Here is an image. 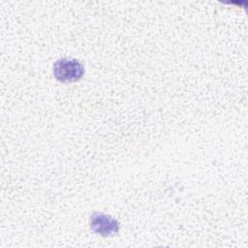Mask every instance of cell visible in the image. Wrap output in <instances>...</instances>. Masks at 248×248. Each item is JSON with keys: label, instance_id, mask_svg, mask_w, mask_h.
<instances>
[{"label": "cell", "instance_id": "1", "mask_svg": "<svg viewBox=\"0 0 248 248\" xmlns=\"http://www.w3.org/2000/svg\"><path fill=\"white\" fill-rule=\"evenodd\" d=\"M83 65L74 58H62L53 65V75L62 82L77 81L83 76Z\"/></svg>", "mask_w": 248, "mask_h": 248}, {"label": "cell", "instance_id": "2", "mask_svg": "<svg viewBox=\"0 0 248 248\" xmlns=\"http://www.w3.org/2000/svg\"><path fill=\"white\" fill-rule=\"evenodd\" d=\"M90 227L93 232L103 236H110L119 230V223L116 219L104 214L94 213L90 218Z\"/></svg>", "mask_w": 248, "mask_h": 248}]
</instances>
